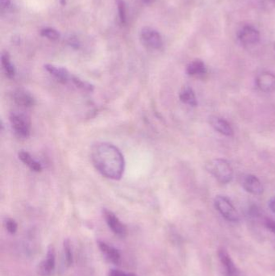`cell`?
<instances>
[{"instance_id": "7402d4cb", "label": "cell", "mask_w": 275, "mask_h": 276, "mask_svg": "<svg viewBox=\"0 0 275 276\" xmlns=\"http://www.w3.org/2000/svg\"><path fill=\"white\" fill-rule=\"evenodd\" d=\"M41 34L45 38L52 40V41H57L60 38L59 33H57L55 29H51V28H46V29H42Z\"/></svg>"}, {"instance_id": "9a60e30c", "label": "cell", "mask_w": 275, "mask_h": 276, "mask_svg": "<svg viewBox=\"0 0 275 276\" xmlns=\"http://www.w3.org/2000/svg\"><path fill=\"white\" fill-rule=\"evenodd\" d=\"M98 247L101 251L104 254L107 260L113 263L115 265H119L121 262V257L120 253L116 248H114L112 245L105 243L103 241H98Z\"/></svg>"}, {"instance_id": "ba28073f", "label": "cell", "mask_w": 275, "mask_h": 276, "mask_svg": "<svg viewBox=\"0 0 275 276\" xmlns=\"http://www.w3.org/2000/svg\"><path fill=\"white\" fill-rule=\"evenodd\" d=\"M238 37L244 46H254L260 41V33L250 25L243 27Z\"/></svg>"}, {"instance_id": "4dcf8cb0", "label": "cell", "mask_w": 275, "mask_h": 276, "mask_svg": "<svg viewBox=\"0 0 275 276\" xmlns=\"http://www.w3.org/2000/svg\"><path fill=\"white\" fill-rule=\"evenodd\" d=\"M271 1L273 2L274 4H275V0H271Z\"/></svg>"}, {"instance_id": "484cf974", "label": "cell", "mask_w": 275, "mask_h": 276, "mask_svg": "<svg viewBox=\"0 0 275 276\" xmlns=\"http://www.w3.org/2000/svg\"><path fill=\"white\" fill-rule=\"evenodd\" d=\"M265 225H266V227L270 231L275 233V221L271 219H267L266 220V222H265Z\"/></svg>"}, {"instance_id": "30bf717a", "label": "cell", "mask_w": 275, "mask_h": 276, "mask_svg": "<svg viewBox=\"0 0 275 276\" xmlns=\"http://www.w3.org/2000/svg\"><path fill=\"white\" fill-rule=\"evenodd\" d=\"M218 255L225 270V276H239L237 268L234 264L233 261L231 260L227 250L221 248V250H219Z\"/></svg>"}, {"instance_id": "6da1fadb", "label": "cell", "mask_w": 275, "mask_h": 276, "mask_svg": "<svg viewBox=\"0 0 275 276\" xmlns=\"http://www.w3.org/2000/svg\"><path fill=\"white\" fill-rule=\"evenodd\" d=\"M92 160L102 176L113 180L122 178L125 172V158L120 149L112 144L97 143L92 149Z\"/></svg>"}, {"instance_id": "52a82bcc", "label": "cell", "mask_w": 275, "mask_h": 276, "mask_svg": "<svg viewBox=\"0 0 275 276\" xmlns=\"http://www.w3.org/2000/svg\"><path fill=\"white\" fill-rule=\"evenodd\" d=\"M56 254H55L54 247L50 245L48 249V252L46 254L45 260L40 263L38 267V274L42 276H49L54 271Z\"/></svg>"}, {"instance_id": "83f0119b", "label": "cell", "mask_w": 275, "mask_h": 276, "mask_svg": "<svg viewBox=\"0 0 275 276\" xmlns=\"http://www.w3.org/2000/svg\"><path fill=\"white\" fill-rule=\"evenodd\" d=\"M269 208H271L272 213L275 214V196L271 198V200L269 201Z\"/></svg>"}, {"instance_id": "5b68a950", "label": "cell", "mask_w": 275, "mask_h": 276, "mask_svg": "<svg viewBox=\"0 0 275 276\" xmlns=\"http://www.w3.org/2000/svg\"><path fill=\"white\" fill-rule=\"evenodd\" d=\"M140 38L144 45L152 48H160L162 46V37L155 29L144 27L140 32Z\"/></svg>"}, {"instance_id": "d4e9b609", "label": "cell", "mask_w": 275, "mask_h": 276, "mask_svg": "<svg viewBox=\"0 0 275 276\" xmlns=\"http://www.w3.org/2000/svg\"><path fill=\"white\" fill-rule=\"evenodd\" d=\"M109 276H137L133 273H125L121 272L120 270H111L109 272Z\"/></svg>"}, {"instance_id": "8992f818", "label": "cell", "mask_w": 275, "mask_h": 276, "mask_svg": "<svg viewBox=\"0 0 275 276\" xmlns=\"http://www.w3.org/2000/svg\"><path fill=\"white\" fill-rule=\"evenodd\" d=\"M103 214L107 226L112 230V232L120 237H125L126 235L127 229L125 225L119 220L118 217L107 209H103Z\"/></svg>"}, {"instance_id": "ac0fdd59", "label": "cell", "mask_w": 275, "mask_h": 276, "mask_svg": "<svg viewBox=\"0 0 275 276\" xmlns=\"http://www.w3.org/2000/svg\"><path fill=\"white\" fill-rule=\"evenodd\" d=\"M179 99L185 104L192 106V107L196 106L198 103L194 91L192 90V88L188 86L182 88L181 92L179 93Z\"/></svg>"}, {"instance_id": "4316f807", "label": "cell", "mask_w": 275, "mask_h": 276, "mask_svg": "<svg viewBox=\"0 0 275 276\" xmlns=\"http://www.w3.org/2000/svg\"><path fill=\"white\" fill-rule=\"evenodd\" d=\"M11 0H0V7L1 11H7L9 7H11Z\"/></svg>"}, {"instance_id": "f546056e", "label": "cell", "mask_w": 275, "mask_h": 276, "mask_svg": "<svg viewBox=\"0 0 275 276\" xmlns=\"http://www.w3.org/2000/svg\"><path fill=\"white\" fill-rule=\"evenodd\" d=\"M61 4L65 5L66 4V0H61Z\"/></svg>"}, {"instance_id": "9c48e42d", "label": "cell", "mask_w": 275, "mask_h": 276, "mask_svg": "<svg viewBox=\"0 0 275 276\" xmlns=\"http://www.w3.org/2000/svg\"><path fill=\"white\" fill-rule=\"evenodd\" d=\"M256 84L262 92H270L275 91V75L268 71H263L257 76Z\"/></svg>"}, {"instance_id": "5bb4252c", "label": "cell", "mask_w": 275, "mask_h": 276, "mask_svg": "<svg viewBox=\"0 0 275 276\" xmlns=\"http://www.w3.org/2000/svg\"><path fill=\"white\" fill-rule=\"evenodd\" d=\"M45 68L51 75L54 77L57 81L61 84H66L68 82L71 80L72 76H70V73L64 67L53 66L51 64H46Z\"/></svg>"}, {"instance_id": "7a4b0ae2", "label": "cell", "mask_w": 275, "mask_h": 276, "mask_svg": "<svg viewBox=\"0 0 275 276\" xmlns=\"http://www.w3.org/2000/svg\"><path fill=\"white\" fill-rule=\"evenodd\" d=\"M207 171L221 184H229L233 178V170L231 165L222 158L209 161L206 164Z\"/></svg>"}, {"instance_id": "4fadbf2b", "label": "cell", "mask_w": 275, "mask_h": 276, "mask_svg": "<svg viewBox=\"0 0 275 276\" xmlns=\"http://www.w3.org/2000/svg\"><path fill=\"white\" fill-rule=\"evenodd\" d=\"M13 99L17 105L31 107L36 104V99L29 92L24 89H18L13 93Z\"/></svg>"}, {"instance_id": "ffe728a7", "label": "cell", "mask_w": 275, "mask_h": 276, "mask_svg": "<svg viewBox=\"0 0 275 276\" xmlns=\"http://www.w3.org/2000/svg\"><path fill=\"white\" fill-rule=\"evenodd\" d=\"M71 81L73 82V84L76 86L77 88H80V89L85 91V92H92L94 90V87L92 84H88L87 82L83 81V80L77 78V77L72 76Z\"/></svg>"}, {"instance_id": "d6986e66", "label": "cell", "mask_w": 275, "mask_h": 276, "mask_svg": "<svg viewBox=\"0 0 275 276\" xmlns=\"http://www.w3.org/2000/svg\"><path fill=\"white\" fill-rule=\"evenodd\" d=\"M1 61H2V68L4 70L6 76L9 78V79H13L15 75V69L12 63H11L10 56H9L7 52L2 53V57H1Z\"/></svg>"}, {"instance_id": "2e32d148", "label": "cell", "mask_w": 275, "mask_h": 276, "mask_svg": "<svg viewBox=\"0 0 275 276\" xmlns=\"http://www.w3.org/2000/svg\"><path fill=\"white\" fill-rule=\"evenodd\" d=\"M19 158L20 161L26 165L32 171H35V172H41L42 171V165L38 161H36L33 157L29 154L28 152L24 151V150H20L18 153Z\"/></svg>"}, {"instance_id": "f1b7e54d", "label": "cell", "mask_w": 275, "mask_h": 276, "mask_svg": "<svg viewBox=\"0 0 275 276\" xmlns=\"http://www.w3.org/2000/svg\"><path fill=\"white\" fill-rule=\"evenodd\" d=\"M142 1L145 2V3H151V2H153L154 0H142Z\"/></svg>"}, {"instance_id": "8fae6325", "label": "cell", "mask_w": 275, "mask_h": 276, "mask_svg": "<svg viewBox=\"0 0 275 276\" xmlns=\"http://www.w3.org/2000/svg\"><path fill=\"white\" fill-rule=\"evenodd\" d=\"M209 123L211 126L220 134L227 137L233 135L232 128L229 123L225 121V119L221 118L219 116H212L209 118Z\"/></svg>"}, {"instance_id": "1f68e13d", "label": "cell", "mask_w": 275, "mask_h": 276, "mask_svg": "<svg viewBox=\"0 0 275 276\" xmlns=\"http://www.w3.org/2000/svg\"></svg>"}, {"instance_id": "603a6c76", "label": "cell", "mask_w": 275, "mask_h": 276, "mask_svg": "<svg viewBox=\"0 0 275 276\" xmlns=\"http://www.w3.org/2000/svg\"><path fill=\"white\" fill-rule=\"evenodd\" d=\"M117 6H118L119 16H120V22L122 24L126 23V7L124 0H117Z\"/></svg>"}, {"instance_id": "e0dca14e", "label": "cell", "mask_w": 275, "mask_h": 276, "mask_svg": "<svg viewBox=\"0 0 275 276\" xmlns=\"http://www.w3.org/2000/svg\"><path fill=\"white\" fill-rule=\"evenodd\" d=\"M207 72L205 64L201 60L196 59L189 63L186 67V73L190 76H202Z\"/></svg>"}, {"instance_id": "3957f363", "label": "cell", "mask_w": 275, "mask_h": 276, "mask_svg": "<svg viewBox=\"0 0 275 276\" xmlns=\"http://www.w3.org/2000/svg\"><path fill=\"white\" fill-rule=\"evenodd\" d=\"M10 122L15 134L21 138H27L30 136L31 121L29 116L22 112H11Z\"/></svg>"}, {"instance_id": "277c9868", "label": "cell", "mask_w": 275, "mask_h": 276, "mask_svg": "<svg viewBox=\"0 0 275 276\" xmlns=\"http://www.w3.org/2000/svg\"><path fill=\"white\" fill-rule=\"evenodd\" d=\"M215 207L219 213L222 215V217H225L229 222H236L240 219V216L235 207L232 205L229 199L225 196H216L215 199Z\"/></svg>"}, {"instance_id": "7c38bea8", "label": "cell", "mask_w": 275, "mask_h": 276, "mask_svg": "<svg viewBox=\"0 0 275 276\" xmlns=\"http://www.w3.org/2000/svg\"><path fill=\"white\" fill-rule=\"evenodd\" d=\"M242 186L245 191L251 193L253 195H261L263 192V186L260 180L252 175L244 177Z\"/></svg>"}, {"instance_id": "cb8c5ba5", "label": "cell", "mask_w": 275, "mask_h": 276, "mask_svg": "<svg viewBox=\"0 0 275 276\" xmlns=\"http://www.w3.org/2000/svg\"><path fill=\"white\" fill-rule=\"evenodd\" d=\"M5 226H6V229H7L9 233H11V234H15L17 231V223L15 222V220L11 219V218L6 220Z\"/></svg>"}, {"instance_id": "44dd1931", "label": "cell", "mask_w": 275, "mask_h": 276, "mask_svg": "<svg viewBox=\"0 0 275 276\" xmlns=\"http://www.w3.org/2000/svg\"><path fill=\"white\" fill-rule=\"evenodd\" d=\"M64 251H65V256H66V262L68 267L72 265L74 259H73L72 249L69 239H66L64 241Z\"/></svg>"}]
</instances>
